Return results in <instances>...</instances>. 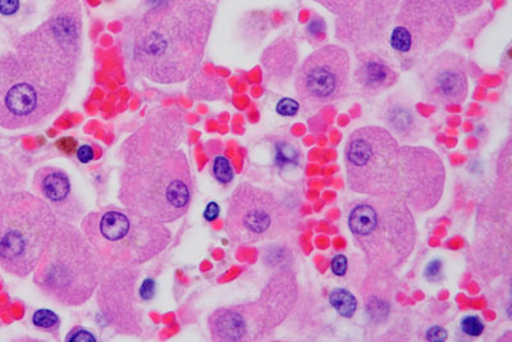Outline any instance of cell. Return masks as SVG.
Masks as SVG:
<instances>
[{
	"label": "cell",
	"mask_w": 512,
	"mask_h": 342,
	"mask_svg": "<svg viewBox=\"0 0 512 342\" xmlns=\"http://www.w3.org/2000/svg\"><path fill=\"white\" fill-rule=\"evenodd\" d=\"M82 53L80 0H54L48 20L0 58V126L39 125L62 106Z\"/></svg>",
	"instance_id": "1"
},
{
	"label": "cell",
	"mask_w": 512,
	"mask_h": 342,
	"mask_svg": "<svg viewBox=\"0 0 512 342\" xmlns=\"http://www.w3.org/2000/svg\"><path fill=\"white\" fill-rule=\"evenodd\" d=\"M184 116L160 109L122 144L118 199L128 211L168 225L184 217L195 193L185 141Z\"/></svg>",
	"instance_id": "2"
},
{
	"label": "cell",
	"mask_w": 512,
	"mask_h": 342,
	"mask_svg": "<svg viewBox=\"0 0 512 342\" xmlns=\"http://www.w3.org/2000/svg\"><path fill=\"white\" fill-rule=\"evenodd\" d=\"M216 13L209 0H157L128 26L132 74L160 85L190 80L200 70Z\"/></svg>",
	"instance_id": "3"
},
{
	"label": "cell",
	"mask_w": 512,
	"mask_h": 342,
	"mask_svg": "<svg viewBox=\"0 0 512 342\" xmlns=\"http://www.w3.org/2000/svg\"><path fill=\"white\" fill-rule=\"evenodd\" d=\"M103 263L81 228L58 220L40 261L34 269V284L63 307L88 303L102 277Z\"/></svg>",
	"instance_id": "4"
},
{
	"label": "cell",
	"mask_w": 512,
	"mask_h": 342,
	"mask_svg": "<svg viewBox=\"0 0 512 342\" xmlns=\"http://www.w3.org/2000/svg\"><path fill=\"white\" fill-rule=\"evenodd\" d=\"M347 226L369 266L378 271H396L414 252V213L397 196H368L351 204Z\"/></svg>",
	"instance_id": "5"
},
{
	"label": "cell",
	"mask_w": 512,
	"mask_h": 342,
	"mask_svg": "<svg viewBox=\"0 0 512 342\" xmlns=\"http://www.w3.org/2000/svg\"><path fill=\"white\" fill-rule=\"evenodd\" d=\"M81 231L104 267H140L171 244L172 232L128 209L107 208L90 212Z\"/></svg>",
	"instance_id": "6"
},
{
	"label": "cell",
	"mask_w": 512,
	"mask_h": 342,
	"mask_svg": "<svg viewBox=\"0 0 512 342\" xmlns=\"http://www.w3.org/2000/svg\"><path fill=\"white\" fill-rule=\"evenodd\" d=\"M58 217L38 195L6 196L0 214V267L20 278L30 276L52 237Z\"/></svg>",
	"instance_id": "7"
},
{
	"label": "cell",
	"mask_w": 512,
	"mask_h": 342,
	"mask_svg": "<svg viewBox=\"0 0 512 342\" xmlns=\"http://www.w3.org/2000/svg\"><path fill=\"white\" fill-rule=\"evenodd\" d=\"M297 299V284L292 273L274 276L259 300L219 308L208 319L212 341H259L281 325Z\"/></svg>",
	"instance_id": "8"
},
{
	"label": "cell",
	"mask_w": 512,
	"mask_h": 342,
	"mask_svg": "<svg viewBox=\"0 0 512 342\" xmlns=\"http://www.w3.org/2000/svg\"><path fill=\"white\" fill-rule=\"evenodd\" d=\"M456 20L445 0H401L387 40L401 70L437 53L454 34Z\"/></svg>",
	"instance_id": "9"
},
{
	"label": "cell",
	"mask_w": 512,
	"mask_h": 342,
	"mask_svg": "<svg viewBox=\"0 0 512 342\" xmlns=\"http://www.w3.org/2000/svg\"><path fill=\"white\" fill-rule=\"evenodd\" d=\"M345 166L354 193L393 195L400 173V143L384 127H361L346 141Z\"/></svg>",
	"instance_id": "10"
},
{
	"label": "cell",
	"mask_w": 512,
	"mask_h": 342,
	"mask_svg": "<svg viewBox=\"0 0 512 342\" xmlns=\"http://www.w3.org/2000/svg\"><path fill=\"white\" fill-rule=\"evenodd\" d=\"M292 217L271 191L241 182L228 200L226 231L233 244H256L285 236Z\"/></svg>",
	"instance_id": "11"
},
{
	"label": "cell",
	"mask_w": 512,
	"mask_h": 342,
	"mask_svg": "<svg viewBox=\"0 0 512 342\" xmlns=\"http://www.w3.org/2000/svg\"><path fill=\"white\" fill-rule=\"evenodd\" d=\"M351 58L341 45L328 44L301 63L295 77L299 103L306 112L345 98L350 89Z\"/></svg>",
	"instance_id": "12"
},
{
	"label": "cell",
	"mask_w": 512,
	"mask_h": 342,
	"mask_svg": "<svg viewBox=\"0 0 512 342\" xmlns=\"http://www.w3.org/2000/svg\"><path fill=\"white\" fill-rule=\"evenodd\" d=\"M141 271L137 267H104L98 286V307L117 334H143L145 303L140 295Z\"/></svg>",
	"instance_id": "13"
},
{
	"label": "cell",
	"mask_w": 512,
	"mask_h": 342,
	"mask_svg": "<svg viewBox=\"0 0 512 342\" xmlns=\"http://www.w3.org/2000/svg\"><path fill=\"white\" fill-rule=\"evenodd\" d=\"M445 185L446 170L440 155L424 147H400V173L393 196L404 200L413 213L436 207Z\"/></svg>",
	"instance_id": "14"
},
{
	"label": "cell",
	"mask_w": 512,
	"mask_h": 342,
	"mask_svg": "<svg viewBox=\"0 0 512 342\" xmlns=\"http://www.w3.org/2000/svg\"><path fill=\"white\" fill-rule=\"evenodd\" d=\"M401 0H356L335 21V38L354 52L378 50L387 43Z\"/></svg>",
	"instance_id": "15"
},
{
	"label": "cell",
	"mask_w": 512,
	"mask_h": 342,
	"mask_svg": "<svg viewBox=\"0 0 512 342\" xmlns=\"http://www.w3.org/2000/svg\"><path fill=\"white\" fill-rule=\"evenodd\" d=\"M418 77L424 98L434 106H457L468 98L466 61L455 52L432 54L420 62Z\"/></svg>",
	"instance_id": "16"
},
{
	"label": "cell",
	"mask_w": 512,
	"mask_h": 342,
	"mask_svg": "<svg viewBox=\"0 0 512 342\" xmlns=\"http://www.w3.org/2000/svg\"><path fill=\"white\" fill-rule=\"evenodd\" d=\"M34 189L49 204L58 220L76 222L82 214L70 177L57 167H41L34 176Z\"/></svg>",
	"instance_id": "17"
},
{
	"label": "cell",
	"mask_w": 512,
	"mask_h": 342,
	"mask_svg": "<svg viewBox=\"0 0 512 342\" xmlns=\"http://www.w3.org/2000/svg\"><path fill=\"white\" fill-rule=\"evenodd\" d=\"M352 79L364 97L376 98L397 84L399 74L378 50H359Z\"/></svg>",
	"instance_id": "18"
},
{
	"label": "cell",
	"mask_w": 512,
	"mask_h": 342,
	"mask_svg": "<svg viewBox=\"0 0 512 342\" xmlns=\"http://www.w3.org/2000/svg\"><path fill=\"white\" fill-rule=\"evenodd\" d=\"M378 118L397 141L415 144L423 138L425 122L413 104L400 95H392L379 109Z\"/></svg>",
	"instance_id": "19"
},
{
	"label": "cell",
	"mask_w": 512,
	"mask_h": 342,
	"mask_svg": "<svg viewBox=\"0 0 512 342\" xmlns=\"http://www.w3.org/2000/svg\"><path fill=\"white\" fill-rule=\"evenodd\" d=\"M299 62V49L290 36H281L264 50V70L276 81H288L295 75Z\"/></svg>",
	"instance_id": "20"
},
{
	"label": "cell",
	"mask_w": 512,
	"mask_h": 342,
	"mask_svg": "<svg viewBox=\"0 0 512 342\" xmlns=\"http://www.w3.org/2000/svg\"><path fill=\"white\" fill-rule=\"evenodd\" d=\"M373 278L364 286L365 307L372 321H386L392 305L391 272L373 269Z\"/></svg>",
	"instance_id": "21"
},
{
	"label": "cell",
	"mask_w": 512,
	"mask_h": 342,
	"mask_svg": "<svg viewBox=\"0 0 512 342\" xmlns=\"http://www.w3.org/2000/svg\"><path fill=\"white\" fill-rule=\"evenodd\" d=\"M189 93L198 100H221L227 97V85L219 77L204 75L199 70L190 77Z\"/></svg>",
	"instance_id": "22"
},
{
	"label": "cell",
	"mask_w": 512,
	"mask_h": 342,
	"mask_svg": "<svg viewBox=\"0 0 512 342\" xmlns=\"http://www.w3.org/2000/svg\"><path fill=\"white\" fill-rule=\"evenodd\" d=\"M303 152L290 140L280 139L274 144V161L281 170H290L300 166Z\"/></svg>",
	"instance_id": "23"
},
{
	"label": "cell",
	"mask_w": 512,
	"mask_h": 342,
	"mask_svg": "<svg viewBox=\"0 0 512 342\" xmlns=\"http://www.w3.org/2000/svg\"><path fill=\"white\" fill-rule=\"evenodd\" d=\"M329 304L336 310L341 317L350 319L355 316L358 310V300L352 295L351 291L337 287L333 289L328 296Z\"/></svg>",
	"instance_id": "24"
},
{
	"label": "cell",
	"mask_w": 512,
	"mask_h": 342,
	"mask_svg": "<svg viewBox=\"0 0 512 342\" xmlns=\"http://www.w3.org/2000/svg\"><path fill=\"white\" fill-rule=\"evenodd\" d=\"M32 323L40 331L49 332L53 336L59 335V328H61V318L57 313L50 309L36 310L32 316Z\"/></svg>",
	"instance_id": "25"
},
{
	"label": "cell",
	"mask_w": 512,
	"mask_h": 342,
	"mask_svg": "<svg viewBox=\"0 0 512 342\" xmlns=\"http://www.w3.org/2000/svg\"><path fill=\"white\" fill-rule=\"evenodd\" d=\"M212 172L214 179L222 185L231 184L233 177H235L231 162L226 157H223V155H219V157L214 159Z\"/></svg>",
	"instance_id": "26"
},
{
	"label": "cell",
	"mask_w": 512,
	"mask_h": 342,
	"mask_svg": "<svg viewBox=\"0 0 512 342\" xmlns=\"http://www.w3.org/2000/svg\"><path fill=\"white\" fill-rule=\"evenodd\" d=\"M456 17H468L482 8L487 0H445Z\"/></svg>",
	"instance_id": "27"
},
{
	"label": "cell",
	"mask_w": 512,
	"mask_h": 342,
	"mask_svg": "<svg viewBox=\"0 0 512 342\" xmlns=\"http://www.w3.org/2000/svg\"><path fill=\"white\" fill-rule=\"evenodd\" d=\"M326 31V21H324L320 16H314L313 20L310 21L309 26L306 27V34H308L309 38L313 41H318L317 44L322 43L324 36H326Z\"/></svg>",
	"instance_id": "28"
},
{
	"label": "cell",
	"mask_w": 512,
	"mask_h": 342,
	"mask_svg": "<svg viewBox=\"0 0 512 342\" xmlns=\"http://www.w3.org/2000/svg\"><path fill=\"white\" fill-rule=\"evenodd\" d=\"M313 2L320 4V6L326 8L333 15L340 16L347 9L354 6L356 0H313Z\"/></svg>",
	"instance_id": "29"
},
{
	"label": "cell",
	"mask_w": 512,
	"mask_h": 342,
	"mask_svg": "<svg viewBox=\"0 0 512 342\" xmlns=\"http://www.w3.org/2000/svg\"><path fill=\"white\" fill-rule=\"evenodd\" d=\"M461 330H463L465 335L470 337H479L482 336L484 332V323L479 317H465L463 321H461Z\"/></svg>",
	"instance_id": "30"
},
{
	"label": "cell",
	"mask_w": 512,
	"mask_h": 342,
	"mask_svg": "<svg viewBox=\"0 0 512 342\" xmlns=\"http://www.w3.org/2000/svg\"><path fill=\"white\" fill-rule=\"evenodd\" d=\"M300 108L299 100L285 98L277 103L276 112L282 117H294L299 113Z\"/></svg>",
	"instance_id": "31"
},
{
	"label": "cell",
	"mask_w": 512,
	"mask_h": 342,
	"mask_svg": "<svg viewBox=\"0 0 512 342\" xmlns=\"http://www.w3.org/2000/svg\"><path fill=\"white\" fill-rule=\"evenodd\" d=\"M443 272V264L440 259H434L431 263L428 264L427 268H425L424 276L428 281L436 282L440 281L442 278Z\"/></svg>",
	"instance_id": "32"
},
{
	"label": "cell",
	"mask_w": 512,
	"mask_h": 342,
	"mask_svg": "<svg viewBox=\"0 0 512 342\" xmlns=\"http://www.w3.org/2000/svg\"><path fill=\"white\" fill-rule=\"evenodd\" d=\"M347 267H349V261L345 255L338 254L335 258L332 259L331 268L332 272L335 273L337 277H344L347 273Z\"/></svg>",
	"instance_id": "33"
},
{
	"label": "cell",
	"mask_w": 512,
	"mask_h": 342,
	"mask_svg": "<svg viewBox=\"0 0 512 342\" xmlns=\"http://www.w3.org/2000/svg\"><path fill=\"white\" fill-rule=\"evenodd\" d=\"M20 0H0V15L13 16L20 11Z\"/></svg>",
	"instance_id": "34"
},
{
	"label": "cell",
	"mask_w": 512,
	"mask_h": 342,
	"mask_svg": "<svg viewBox=\"0 0 512 342\" xmlns=\"http://www.w3.org/2000/svg\"><path fill=\"white\" fill-rule=\"evenodd\" d=\"M140 295L143 298L144 302H149L152 300L155 295V282L153 278H145L144 281H141L140 285Z\"/></svg>",
	"instance_id": "35"
},
{
	"label": "cell",
	"mask_w": 512,
	"mask_h": 342,
	"mask_svg": "<svg viewBox=\"0 0 512 342\" xmlns=\"http://www.w3.org/2000/svg\"><path fill=\"white\" fill-rule=\"evenodd\" d=\"M66 341H85V342H95V336L91 335L89 331L84 330V328H75L71 332L70 335H67Z\"/></svg>",
	"instance_id": "36"
},
{
	"label": "cell",
	"mask_w": 512,
	"mask_h": 342,
	"mask_svg": "<svg viewBox=\"0 0 512 342\" xmlns=\"http://www.w3.org/2000/svg\"><path fill=\"white\" fill-rule=\"evenodd\" d=\"M447 337V331L440 326L432 327L427 332V340L431 342H443L447 340Z\"/></svg>",
	"instance_id": "37"
},
{
	"label": "cell",
	"mask_w": 512,
	"mask_h": 342,
	"mask_svg": "<svg viewBox=\"0 0 512 342\" xmlns=\"http://www.w3.org/2000/svg\"><path fill=\"white\" fill-rule=\"evenodd\" d=\"M76 155L81 163H90L95 157L94 149L88 144L81 145V147L77 149Z\"/></svg>",
	"instance_id": "38"
},
{
	"label": "cell",
	"mask_w": 512,
	"mask_h": 342,
	"mask_svg": "<svg viewBox=\"0 0 512 342\" xmlns=\"http://www.w3.org/2000/svg\"><path fill=\"white\" fill-rule=\"evenodd\" d=\"M219 213H221V208H219V205L217 203H209L207 205V208H205L204 211V218L208 222H212L214 220H217L219 217Z\"/></svg>",
	"instance_id": "39"
},
{
	"label": "cell",
	"mask_w": 512,
	"mask_h": 342,
	"mask_svg": "<svg viewBox=\"0 0 512 342\" xmlns=\"http://www.w3.org/2000/svg\"><path fill=\"white\" fill-rule=\"evenodd\" d=\"M4 202H6V195H4L2 189H0V214H2Z\"/></svg>",
	"instance_id": "40"
},
{
	"label": "cell",
	"mask_w": 512,
	"mask_h": 342,
	"mask_svg": "<svg viewBox=\"0 0 512 342\" xmlns=\"http://www.w3.org/2000/svg\"><path fill=\"white\" fill-rule=\"evenodd\" d=\"M209 2H213L214 3V2H218V0H209Z\"/></svg>",
	"instance_id": "41"
}]
</instances>
